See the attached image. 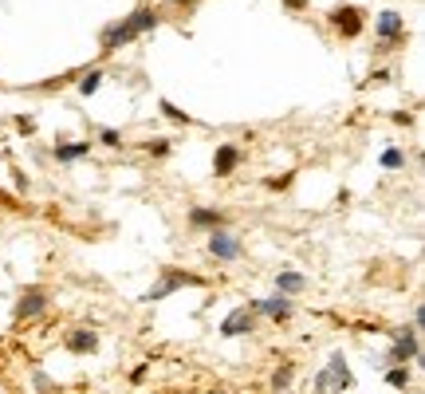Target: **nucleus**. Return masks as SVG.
<instances>
[{
    "mask_svg": "<svg viewBox=\"0 0 425 394\" xmlns=\"http://www.w3.org/2000/svg\"><path fill=\"white\" fill-rule=\"evenodd\" d=\"M157 24V16L150 12V8H138V12H130L126 20H118L114 28L103 32V47H118V44H130L134 36H142V32H150Z\"/></svg>",
    "mask_w": 425,
    "mask_h": 394,
    "instance_id": "f257e3e1",
    "label": "nucleus"
},
{
    "mask_svg": "<svg viewBox=\"0 0 425 394\" xmlns=\"http://www.w3.org/2000/svg\"><path fill=\"white\" fill-rule=\"evenodd\" d=\"M382 166H386V170H398V166H406V154H402V150H386V154H382Z\"/></svg>",
    "mask_w": 425,
    "mask_h": 394,
    "instance_id": "dca6fc26",
    "label": "nucleus"
},
{
    "mask_svg": "<svg viewBox=\"0 0 425 394\" xmlns=\"http://www.w3.org/2000/svg\"><path fill=\"white\" fill-rule=\"evenodd\" d=\"M44 304H47L44 292H31V296L20 299V315H36V312H44Z\"/></svg>",
    "mask_w": 425,
    "mask_h": 394,
    "instance_id": "4468645a",
    "label": "nucleus"
},
{
    "mask_svg": "<svg viewBox=\"0 0 425 394\" xmlns=\"http://www.w3.org/2000/svg\"><path fill=\"white\" fill-rule=\"evenodd\" d=\"M276 288L287 292V296H296L299 288H303V276H299V272H283V276H276Z\"/></svg>",
    "mask_w": 425,
    "mask_h": 394,
    "instance_id": "ddd939ff",
    "label": "nucleus"
},
{
    "mask_svg": "<svg viewBox=\"0 0 425 394\" xmlns=\"http://www.w3.org/2000/svg\"><path fill=\"white\" fill-rule=\"evenodd\" d=\"M256 308H260L264 315H272V319H287V315H292V299H287V296H272V299H260Z\"/></svg>",
    "mask_w": 425,
    "mask_h": 394,
    "instance_id": "0eeeda50",
    "label": "nucleus"
},
{
    "mask_svg": "<svg viewBox=\"0 0 425 394\" xmlns=\"http://www.w3.org/2000/svg\"><path fill=\"white\" fill-rule=\"evenodd\" d=\"M236 158H240V154H236V146H220V150H217V162H213V170H217V173H233V170H236Z\"/></svg>",
    "mask_w": 425,
    "mask_h": 394,
    "instance_id": "9b49d317",
    "label": "nucleus"
},
{
    "mask_svg": "<svg viewBox=\"0 0 425 394\" xmlns=\"http://www.w3.org/2000/svg\"><path fill=\"white\" fill-rule=\"evenodd\" d=\"M94 347H99V335H94V331H75V335L67 339V351H75V355L94 351Z\"/></svg>",
    "mask_w": 425,
    "mask_h": 394,
    "instance_id": "9d476101",
    "label": "nucleus"
},
{
    "mask_svg": "<svg viewBox=\"0 0 425 394\" xmlns=\"http://www.w3.org/2000/svg\"><path fill=\"white\" fill-rule=\"evenodd\" d=\"M386 378H390V386H406V382H409V371H406V367H398V371H390Z\"/></svg>",
    "mask_w": 425,
    "mask_h": 394,
    "instance_id": "a211bd4d",
    "label": "nucleus"
},
{
    "mask_svg": "<svg viewBox=\"0 0 425 394\" xmlns=\"http://www.w3.org/2000/svg\"><path fill=\"white\" fill-rule=\"evenodd\" d=\"M244 331H252V315H248V308H240V312H233L224 323H220V335H244Z\"/></svg>",
    "mask_w": 425,
    "mask_h": 394,
    "instance_id": "423d86ee",
    "label": "nucleus"
},
{
    "mask_svg": "<svg viewBox=\"0 0 425 394\" xmlns=\"http://www.w3.org/2000/svg\"><path fill=\"white\" fill-rule=\"evenodd\" d=\"M181 284H201V280H197V276H189V272H166V280L157 284V288H150V292H146V299L170 296L173 288H181Z\"/></svg>",
    "mask_w": 425,
    "mask_h": 394,
    "instance_id": "7ed1b4c3",
    "label": "nucleus"
},
{
    "mask_svg": "<svg viewBox=\"0 0 425 394\" xmlns=\"http://www.w3.org/2000/svg\"><path fill=\"white\" fill-rule=\"evenodd\" d=\"M193 225H217L220 229V213H213V209H197V213H193Z\"/></svg>",
    "mask_w": 425,
    "mask_h": 394,
    "instance_id": "2eb2a0df",
    "label": "nucleus"
},
{
    "mask_svg": "<svg viewBox=\"0 0 425 394\" xmlns=\"http://www.w3.org/2000/svg\"><path fill=\"white\" fill-rule=\"evenodd\" d=\"M287 382H292V371H287V367H283L280 375L272 378V386H287Z\"/></svg>",
    "mask_w": 425,
    "mask_h": 394,
    "instance_id": "aec40b11",
    "label": "nucleus"
},
{
    "mask_svg": "<svg viewBox=\"0 0 425 394\" xmlns=\"http://www.w3.org/2000/svg\"><path fill=\"white\" fill-rule=\"evenodd\" d=\"M99 83H103V75H99V71H91V75H83L79 91H83V95H94V91H99Z\"/></svg>",
    "mask_w": 425,
    "mask_h": 394,
    "instance_id": "f3484780",
    "label": "nucleus"
},
{
    "mask_svg": "<svg viewBox=\"0 0 425 394\" xmlns=\"http://www.w3.org/2000/svg\"><path fill=\"white\" fill-rule=\"evenodd\" d=\"M355 378H350V367H346V359L343 355H331V362L323 367V375L315 378V391L319 394H339V391H346Z\"/></svg>",
    "mask_w": 425,
    "mask_h": 394,
    "instance_id": "f03ea898",
    "label": "nucleus"
},
{
    "mask_svg": "<svg viewBox=\"0 0 425 394\" xmlns=\"http://www.w3.org/2000/svg\"><path fill=\"white\" fill-rule=\"evenodd\" d=\"M394 339H398V343H394V359H398V362H406V359L417 355V339H413V331H398Z\"/></svg>",
    "mask_w": 425,
    "mask_h": 394,
    "instance_id": "6e6552de",
    "label": "nucleus"
},
{
    "mask_svg": "<svg viewBox=\"0 0 425 394\" xmlns=\"http://www.w3.org/2000/svg\"><path fill=\"white\" fill-rule=\"evenodd\" d=\"M335 28L343 32V36H359L362 32V12L359 8H339V12H335Z\"/></svg>",
    "mask_w": 425,
    "mask_h": 394,
    "instance_id": "20e7f679",
    "label": "nucleus"
},
{
    "mask_svg": "<svg viewBox=\"0 0 425 394\" xmlns=\"http://www.w3.org/2000/svg\"><path fill=\"white\" fill-rule=\"evenodd\" d=\"M209 249H213V256H220V260H236V256H240V245H236L229 233H213Z\"/></svg>",
    "mask_w": 425,
    "mask_h": 394,
    "instance_id": "39448f33",
    "label": "nucleus"
},
{
    "mask_svg": "<svg viewBox=\"0 0 425 394\" xmlns=\"http://www.w3.org/2000/svg\"><path fill=\"white\" fill-rule=\"evenodd\" d=\"M378 36L398 40V36H402V16H398V12H382V16H378Z\"/></svg>",
    "mask_w": 425,
    "mask_h": 394,
    "instance_id": "1a4fd4ad",
    "label": "nucleus"
},
{
    "mask_svg": "<svg viewBox=\"0 0 425 394\" xmlns=\"http://www.w3.org/2000/svg\"><path fill=\"white\" fill-rule=\"evenodd\" d=\"M283 4H287V8H303V0H283Z\"/></svg>",
    "mask_w": 425,
    "mask_h": 394,
    "instance_id": "412c9836",
    "label": "nucleus"
},
{
    "mask_svg": "<svg viewBox=\"0 0 425 394\" xmlns=\"http://www.w3.org/2000/svg\"><path fill=\"white\" fill-rule=\"evenodd\" d=\"M87 150H91L87 142H67V146H60V150H55V158H60V162H75V158H83Z\"/></svg>",
    "mask_w": 425,
    "mask_h": 394,
    "instance_id": "f8f14e48",
    "label": "nucleus"
},
{
    "mask_svg": "<svg viewBox=\"0 0 425 394\" xmlns=\"http://www.w3.org/2000/svg\"><path fill=\"white\" fill-rule=\"evenodd\" d=\"M146 150H150V154H170V142H166V138H157V142H150Z\"/></svg>",
    "mask_w": 425,
    "mask_h": 394,
    "instance_id": "6ab92c4d",
    "label": "nucleus"
}]
</instances>
